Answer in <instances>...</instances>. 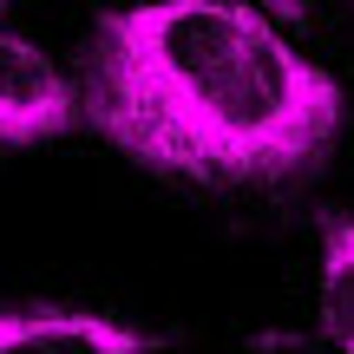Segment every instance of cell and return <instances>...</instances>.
<instances>
[{
	"label": "cell",
	"instance_id": "obj_2",
	"mask_svg": "<svg viewBox=\"0 0 354 354\" xmlns=\"http://www.w3.org/2000/svg\"><path fill=\"white\" fill-rule=\"evenodd\" d=\"M86 118L79 86L33 46V39L0 33V151H26V145L66 138Z\"/></svg>",
	"mask_w": 354,
	"mask_h": 354
},
{
	"label": "cell",
	"instance_id": "obj_5",
	"mask_svg": "<svg viewBox=\"0 0 354 354\" xmlns=\"http://www.w3.org/2000/svg\"><path fill=\"white\" fill-rule=\"evenodd\" d=\"M263 7H276V13H302V0H263Z\"/></svg>",
	"mask_w": 354,
	"mask_h": 354
},
{
	"label": "cell",
	"instance_id": "obj_1",
	"mask_svg": "<svg viewBox=\"0 0 354 354\" xmlns=\"http://www.w3.org/2000/svg\"><path fill=\"white\" fill-rule=\"evenodd\" d=\"M79 99L125 158L190 184H289L342 131V86L223 0L105 13Z\"/></svg>",
	"mask_w": 354,
	"mask_h": 354
},
{
	"label": "cell",
	"instance_id": "obj_6",
	"mask_svg": "<svg viewBox=\"0 0 354 354\" xmlns=\"http://www.w3.org/2000/svg\"><path fill=\"white\" fill-rule=\"evenodd\" d=\"M0 7H7V0H0Z\"/></svg>",
	"mask_w": 354,
	"mask_h": 354
},
{
	"label": "cell",
	"instance_id": "obj_4",
	"mask_svg": "<svg viewBox=\"0 0 354 354\" xmlns=\"http://www.w3.org/2000/svg\"><path fill=\"white\" fill-rule=\"evenodd\" d=\"M322 328L354 354V216H322Z\"/></svg>",
	"mask_w": 354,
	"mask_h": 354
},
{
	"label": "cell",
	"instance_id": "obj_3",
	"mask_svg": "<svg viewBox=\"0 0 354 354\" xmlns=\"http://www.w3.org/2000/svg\"><path fill=\"white\" fill-rule=\"evenodd\" d=\"M39 348V354H131L151 348V335H131L86 308H0V354Z\"/></svg>",
	"mask_w": 354,
	"mask_h": 354
}]
</instances>
